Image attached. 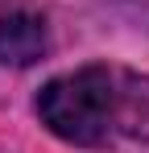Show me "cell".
I'll return each mask as SVG.
<instances>
[{
  "mask_svg": "<svg viewBox=\"0 0 149 153\" xmlns=\"http://www.w3.org/2000/svg\"><path fill=\"white\" fill-rule=\"evenodd\" d=\"M46 54V25L33 13H8L0 21V62L4 66H33Z\"/></svg>",
  "mask_w": 149,
  "mask_h": 153,
  "instance_id": "obj_2",
  "label": "cell"
},
{
  "mask_svg": "<svg viewBox=\"0 0 149 153\" xmlns=\"http://www.w3.org/2000/svg\"><path fill=\"white\" fill-rule=\"evenodd\" d=\"M116 128L149 141V75L116 71Z\"/></svg>",
  "mask_w": 149,
  "mask_h": 153,
  "instance_id": "obj_3",
  "label": "cell"
},
{
  "mask_svg": "<svg viewBox=\"0 0 149 153\" xmlns=\"http://www.w3.org/2000/svg\"><path fill=\"white\" fill-rule=\"evenodd\" d=\"M37 116L71 145H104L116 132V71L83 66L50 79L37 95Z\"/></svg>",
  "mask_w": 149,
  "mask_h": 153,
  "instance_id": "obj_1",
  "label": "cell"
}]
</instances>
